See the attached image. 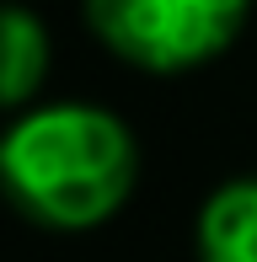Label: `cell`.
I'll list each match as a JSON object with an SVG mask.
<instances>
[{"instance_id": "obj_1", "label": "cell", "mask_w": 257, "mask_h": 262, "mask_svg": "<svg viewBox=\"0 0 257 262\" xmlns=\"http://www.w3.org/2000/svg\"><path fill=\"white\" fill-rule=\"evenodd\" d=\"M139 182V145L97 102H38L0 134V198L38 230L108 225Z\"/></svg>"}, {"instance_id": "obj_2", "label": "cell", "mask_w": 257, "mask_h": 262, "mask_svg": "<svg viewBox=\"0 0 257 262\" xmlns=\"http://www.w3.org/2000/svg\"><path fill=\"white\" fill-rule=\"evenodd\" d=\"M252 0H86V27L145 75H188L241 38Z\"/></svg>"}, {"instance_id": "obj_3", "label": "cell", "mask_w": 257, "mask_h": 262, "mask_svg": "<svg viewBox=\"0 0 257 262\" xmlns=\"http://www.w3.org/2000/svg\"><path fill=\"white\" fill-rule=\"evenodd\" d=\"M49 80V27L38 11L0 0V113L38 107V91Z\"/></svg>"}, {"instance_id": "obj_4", "label": "cell", "mask_w": 257, "mask_h": 262, "mask_svg": "<svg viewBox=\"0 0 257 262\" xmlns=\"http://www.w3.org/2000/svg\"><path fill=\"white\" fill-rule=\"evenodd\" d=\"M193 252L198 262H257V177H230L204 198Z\"/></svg>"}]
</instances>
